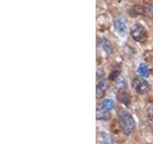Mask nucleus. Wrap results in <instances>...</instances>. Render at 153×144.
<instances>
[{
  "mask_svg": "<svg viewBox=\"0 0 153 144\" xmlns=\"http://www.w3.org/2000/svg\"><path fill=\"white\" fill-rule=\"evenodd\" d=\"M147 115L151 120H153V104L149 105L147 108Z\"/></svg>",
  "mask_w": 153,
  "mask_h": 144,
  "instance_id": "12",
  "label": "nucleus"
},
{
  "mask_svg": "<svg viewBox=\"0 0 153 144\" xmlns=\"http://www.w3.org/2000/svg\"><path fill=\"white\" fill-rule=\"evenodd\" d=\"M106 88H107V85L105 80H100L97 86V97L98 98H102L104 95Z\"/></svg>",
  "mask_w": 153,
  "mask_h": 144,
  "instance_id": "6",
  "label": "nucleus"
},
{
  "mask_svg": "<svg viewBox=\"0 0 153 144\" xmlns=\"http://www.w3.org/2000/svg\"><path fill=\"white\" fill-rule=\"evenodd\" d=\"M148 62H149V64H151V70H152V72H153V55L151 54V57L150 58H148Z\"/></svg>",
  "mask_w": 153,
  "mask_h": 144,
  "instance_id": "13",
  "label": "nucleus"
},
{
  "mask_svg": "<svg viewBox=\"0 0 153 144\" xmlns=\"http://www.w3.org/2000/svg\"><path fill=\"white\" fill-rule=\"evenodd\" d=\"M132 86L138 93L146 94L150 90V86L148 82L142 78H135L132 81Z\"/></svg>",
  "mask_w": 153,
  "mask_h": 144,
  "instance_id": "3",
  "label": "nucleus"
},
{
  "mask_svg": "<svg viewBox=\"0 0 153 144\" xmlns=\"http://www.w3.org/2000/svg\"><path fill=\"white\" fill-rule=\"evenodd\" d=\"M139 73H140L143 77H148L149 76V69L146 66V64H141L139 66Z\"/></svg>",
  "mask_w": 153,
  "mask_h": 144,
  "instance_id": "9",
  "label": "nucleus"
},
{
  "mask_svg": "<svg viewBox=\"0 0 153 144\" xmlns=\"http://www.w3.org/2000/svg\"><path fill=\"white\" fill-rule=\"evenodd\" d=\"M118 97H119V100L122 101V102L124 103V104H128L131 101V97H130V96H129L127 93H124V92H123L122 95L119 93L118 94Z\"/></svg>",
  "mask_w": 153,
  "mask_h": 144,
  "instance_id": "11",
  "label": "nucleus"
},
{
  "mask_svg": "<svg viewBox=\"0 0 153 144\" xmlns=\"http://www.w3.org/2000/svg\"><path fill=\"white\" fill-rule=\"evenodd\" d=\"M114 106H115V103L112 99H105L102 102V108H104L107 110H112L114 108Z\"/></svg>",
  "mask_w": 153,
  "mask_h": 144,
  "instance_id": "10",
  "label": "nucleus"
},
{
  "mask_svg": "<svg viewBox=\"0 0 153 144\" xmlns=\"http://www.w3.org/2000/svg\"><path fill=\"white\" fill-rule=\"evenodd\" d=\"M114 27L116 31L120 34H126V24L122 18H117L114 20Z\"/></svg>",
  "mask_w": 153,
  "mask_h": 144,
  "instance_id": "5",
  "label": "nucleus"
},
{
  "mask_svg": "<svg viewBox=\"0 0 153 144\" xmlns=\"http://www.w3.org/2000/svg\"><path fill=\"white\" fill-rule=\"evenodd\" d=\"M100 144H109L107 141H104V142H102V143H100Z\"/></svg>",
  "mask_w": 153,
  "mask_h": 144,
  "instance_id": "14",
  "label": "nucleus"
},
{
  "mask_svg": "<svg viewBox=\"0 0 153 144\" xmlns=\"http://www.w3.org/2000/svg\"><path fill=\"white\" fill-rule=\"evenodd\" d=\"M102 46L103 48V50L106 52L107 54H112V52H113V45L111 44V42H110L109 40L103 38V40H102Z\"/></svg>",
  "mask_w": 153,
  "mask_h": 144,
  "instance_id": "8",
  "label": "nucleus"
},
{
  "mask_svg": "<svg viewBox=\"0 0 153 144\" xmlns=\"http://www.w3.org/2000/svg\"><path fill=\"white\" fill-rule=\"evenodd\" d=\"M119 122L121 125L122 131L126 134H130L135 129V121L132 115L124 110H121L119 112Z\"/></svg>",
  "mask_w": 153,
  "mask_h": 144,
  "instance_id": "1",
  "label": "nucleus"
},
{
  "mask_svg": "<svg viewBox=\"0 0 153 144\" xmlns=\"http://www.w3.org/2000/svg\"><path fill=\"white\" fill-rule=\"evenodd\" d=\"M131 37L134 38V40H136L140 43H145L147 40V32L143 26L141 24H135L132 26L130 30Z\"/></svg>",
  "mask_w": 153,
  "mask_h": 144,
  "instance_id": "2",
  "label": "nucleus"
},
{
  "mask_svg": "<svg viewBox=\"0 0 153 144\" xmlns=\"http://www.w3.org/2000/svg\"><path fill=\"white\" fill-rule=\"evenodd\" d=\"M110 118V113L107 110L104 108H98L97 109V119L100 120H107Z\"/></svg>",
  "mask_w": 153,
  "mask_h": 144,
  "instance_id": "7",
  "label": "nucleus"
},
{
  "mask_svg": "<svg viewBox=\"0 0 153 144\" xmlns=\"http://www.w3.org/2000/svg\"><path fill=\"white\" fill-rule=\"evenodd\" d=\"M133 12L136 14H141L146 17L153 18V6L152 5H136L133 8Z\"/></svg>",
  "mask_w": 153,
  "mask_h": 144,
  "instance_id": "4",
  "label": "nucleus"
}]
</instances>
